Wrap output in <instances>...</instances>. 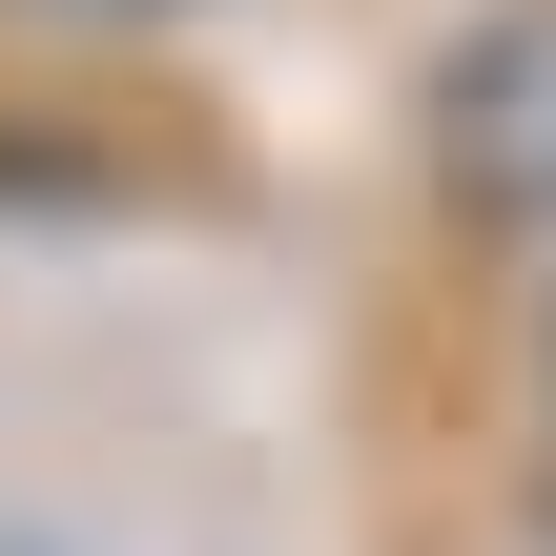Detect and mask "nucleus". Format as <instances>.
I'll list each match as a JSON object with an SVG mask.
<instances>
[{
  "instance_id": "1",
  "label": "nucleus",
  "mask_w": 556,
  "mask_h": 556,
  "mask_svg": "<svg viewBox=\"0 0 556 556\" xmlns=\"http://www.w3.org/2000/svg\"><path fill=\"white\" fill-rule=\"evenodd\" d=\"M454 165H475L495 206L556 227V21H516L495 62H454Z\"/></svg>"
},
{
  "instance_id": "2",
  "label": "nucleus",
  "mask_w": 556,
  "mask_h": 556,
  "mask_svg": "<svg viewBox=\"0 0 556 556\" xmlns=\"http://www.w3.org/2000/svg\"><path fill=\"white\" fill-rule=\"evenodd\" d=\"M21 21H62V41H165V21H206V0H21Z\"/></svg>"
},
{
  "instance_id": "3",
  "label": "nucleus",
  "mask_w": 556,
  "mask_h": 556,
  "mask_svg": "<svg viewBox=\"0 0 556 556\" xmlns=\"http://www.w3.org/2000/svg\"><path fill=\"white\" fill-rule=\"evenodd\" d=\"M536 516H556V475H536Z\"/></svg>"
}]
</instances>
